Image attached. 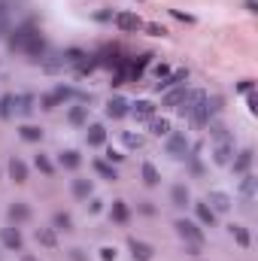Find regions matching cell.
I'll return each instance as SVG.
<instances>
[{"mask_svg": "<svg viewBox=\"0 0 258 261\" xmlns=\"http://www.w3.org/2000/svg\"><path fill=\"white\" fill-rule=\"evenodd\" d=\"M3 40H6V49H9V52H21V55H28V58L37 61V64L49 55V43H46L43 31H40L31 18L12 24V31H9Z\"/></svg>", "mask_w": 258, "mask_h": 261, "instance_id": "obj_1", "label": "cell"}, {"mask_svg": "<svg viewBox=\"0 0 258 261\" xmlns=\"http://www.w3.org/2000/svg\"><path fill=\"white\" fill-rule=\"evenodd\" d=\"M219 110H222V97H210L203 88H186V97L176 107V113L189 119L194 128H207V122H213Z\"/></svg>", "mask_w": 258, "mask_h": 261, "instance_id": "obj_2", "label": "cell"}, {"mask_svg": "<svg viewBox=\"0 0 258 261\" xmlns=\"http://www.w3.org/2000/svg\"><path fill=\"white\" fill-rule=\"evenodd\" d=\"M173 231H176V237L183 240V246H197V249H203V243H207V234H203V228H200L194 219H176V222H173Z\"/></svg>", "mask_w": 258, "mask_h": 261, "instance_id": "obj_3", "label": "cell"}, {"mask_svg": "<svg viewBox=\"0 0 258 261\" xmlns=\"http://www.w3.org/2000/svg\"><path fill=\"white\" fill-rule=\"evenodd\" d=\"M164 152L173 158V161H186V155L192 152V140L186 130H170L164 137Z\"/></svg>", "mask_w": 258, "mask_h": 261, "instance_id": "obj_4", "label": "cell"}, {"mask_svg": "<svg viewBox=\"0 0 258 261\" xmlns=\"http://www.w3.org/2000/svg\"><path fill=\"white\" fill-rule=\"evenodd\" d=\"M6 219H9V225L21 228V225H28V222L34 219V210H31L28 200H12V203L6 206Z\"/></svg>", "mask_w": 258, "mask_h": 261, "instance_id": "obj_5", "label": "cell"}, {"mask_svg": "<svg viewBox=\"0 0 258 261\" xmlns=\"http://www.w3.org/2000/svg\"><path fill=\"white\" fill-rule=\"evenodd\" d=\"M113 24H116L122 34H140L146 21H143L137 12H131V9H122V12H116V15H113Z\"/></svg>", "mask_w": 258, "mask_h": 261, "instance_id": "obj_6", "label": "cell"}, {"mask_svg": "<svg viewBox=\"0 0 258 261\" xmlns=\"http://www.w3.org/2000/svg\"><path fill=\"white\" fill-rule=\"evenodd\" d=\"M0 243H3V249H9V252H24V237H21V228H15V225L0 228Z\"/></svg>", "mask_w": 258, "mask_h": 261, "instance_id": "obj_7", "label": "cell"}, {"mask_svg": "<svg viewBox=\"0 0 258 261\" xmlns=\"http://www.w3.org/2000/svg\"><path fill=\"white\" fill-rule=\"evenodd\" d=\"M252 161H255V149H240V152H234L228 167L234 170V176H243V173L252 170Z\"/></svg>", "mask_w": 258, "mask_h": 261, "instance_id": "obj_8", "label": "cell"}, {"mask_svg": "<svg viewBox=\"0 0 258 261\" xmlns=\"http://www.w3.org/2000/svg\"><path fill=\"white\" fill-rule=\"evenodd\" d=\"M192 206H194V222H197L200 228H216V225H219V216L210 210L207 200H192Z\"/></svg>", "mask_w": 258, "mask_h": 261, "instance_id": "obj_9", "label": "cell"}, {"mask_svg": "<svg viewBox=\"0 0 258 261\" xmlns=\"http://www.w3.org/2000/svg\"><path fill=\"white\" fill-rule=\"evenodd\" d=\"M237 192H240L243 206H252V203H255V195H258V179H255V173H243V176H240V186H237Z\"/></svg>", "mask_w": 258, "mask_h": 261, "instance_id": "obj_10", "label": "cell"}, {"mask_svg": "<svg viewBox=\"0 0 258 261\" xmlns=\"http://www.w3.org/2000/svg\"><path fill=\"white\" fill-rule=\"evenodd\" d=\"M234 152H237L234 140L213 143V164H219V167H228V164H231V158H234Z\"/></svg>", "mask_w": 258, "mask_h": 261, "instance_id": "obj_11", "label": "cell"}, {"mask_svg": "<svg viewBox=\"0 0 258 261\" xmlns=\"http://www.w3.org/2000/svg\"><path fill=\"white\" fill-rule=\"evenodd\" d=\"M207 203H210V210H213L216 216H222V213H228V210L234 206V197L228 195V192H222V189H213V192L207 195Z\"/></svg>", "mask_w": 258, "mask_h": 261, "instance_id": "obj_12", "label": "cell"}, {"mask_svg": "<svg viewBox=\"0 0 258 261\" xmlns=\"http://www.w3.org/2000/svg\"><path fill=\"white\" fill-rule=\"evenodd\" d=\"M34 113H37V94H34V91H21V94H15V116L31 119Z\"/></svg>", "mask_w": 258, "mask_h": 261, "instance_id": "obj_13", "label": "cell"}, {"mask_svg": "<svg viewBox=\"0 0 258 261\" xmlns=\"http://www.w3.org/2000/svg\"><path fill=\"white\" fill-rule=\"evenodd\" d=\"M186 82H189V67H176V70H170L164 79H158L155 88H158V91H167V88H173V85H186Z\"/></svg>", "mask_w": 258, "mask_h": 261, "instance_id": "obj_14", "label": "cell"}, {"mask_svg": "<svg viewBox=\"0 0 258 261\" xmlns=\"http://www.w3.org/2000/svg\"><path fill=\"white\" fill-rule=\"evenodd\" d=\"M128 113H131V103L125 100V97H110L107 100V119H113V122H122V119H128Z\"/></svg>", "mask_w": 258, "mask_h": 261, "instance_id": "obj_15", "label": "cell"}, {"mask_svg": "<svg viewBox=\"0 0 258 261\" xmlns=\"http://www.w3.org/2000/svg\"><path fill=\"white\" fill-rule=\"evenodd\" d=\"M128 249H131V258H134V261H152V258H155V246H152V243H146V240L131 237Z\"/></svg>", "mask_w": 258, "mask_h": 261, "instance_id": "obj_16", "label": "cell"}, {"mask_svg": "<svg viewBox=\"0 0 258 261\" xmlns=\"http://www.w3.org/2000/svg\"><path fill=\"white\" fill-rule=\"evenodd\" d=\"M28 176H31L28 161H21L18 155H12V158H9V179H12L15 186H24V182H28Z\"/></svg>", "mask_w": 258, "mask_h": 261, "instance_id": "obj_17", "label": "cell"}, {"mask_svg": "<svg viewBox=\"0 0 258 261\" xmlns=\"http://www.w3.org/2000/svg\"><path fill=\"white\" fill-rule=\"evenodd\" d=\"M110 222H113V225H119V228H125V225H128V222H131V203H128V200H122V197H119V200H113V206H110Z\"/></svg>", "mask_w": 258, "mask_h": 261, "instance_id": "obj_18", "label": "cell"}, {"mask_svg": "<svg viewBox=\"0 0 258 261\" xmlns=\"http://www.w3.org/2000/svg\"><path fill=\"white\" fill-rule=\"evenodd\" d=\"M155 113H158V107H155L152 100H134L128 116H134L137 122H152V119H155Z\"/></svg>", "mask_w": 258, "mask_h": 261, "instance_id": "obj_19", "label": "cell"}, {"mask_svg": "<svg viewBox=\"0 0 258 261\" xmlns=\"http://www.w3.org/2000/svg\"><path fill=\"white\" fill-rule=\"evenodd\" d=\"M170 206H176V210L192 206V192H189L186 182H173V186H170Z\"/></svg>", "mask_w": 258, "mask_h": 261, "instance_id": "obj_20", "label": "cell"}, {"mask_svg": "<svg viewBox=\"0 0 258 261\" xmlns=\"http://www.w3.org/2000/svg\"><path fill=\"white\" fill-rule=\"evenodd\" d=\"M107 128L100 125V122H94V125H85V143L91 146V149H100V146H107Z\"/></svg>", "mask_w": 258, "mask_h": 261, "instance_id": "obj_21", "label": "cell"}, {"mask_svg": "<svg viewBox=\"0 0 258 261\" xmlns=\"http://www.w3.org/2000/svg\"><path fill=\"white\" fill-rule=\"evenodd\" d=\"M70 110H67V125H73V128H85L88 125V107L85 103H67Z\"/></svg>", "mask_w": 258, "mask_h": 261, "instance_id": "obj_22", "label": "cell"}, {"mask_svg": "<svg viewBox=\"0 0 258 261\" xmlns=\"http://www.w3.org/2000/svg\"><path fill=\"white\" fill-rule=\"evenodd\" d=\"M70 195L76 197V200H88V197L94 195V182L85 179V176H76V179H70Z\"/></svg>", "mask_w": 258, "mask_h": 261, "instance_id": "obj_23", "label": "cell"}, {"mask_svg": "<svg viewBox=\"0 0 258 261\" xmlns=\"http://www.w3.org/2000/svg\"><path fill=\"white\" fill-rule=\"evenodd\" d=\"M58 167H61V170H70V173H76V170L82 167V152H79V149H64V152L58 155Z\"/></svg>", "mask_w": 258, "mask_h": 261, "instance_id": "obj_24", "label": "cell"}, {"mask_svg": "<svg viewBox=\"0 0 258 261\" xmlns=\"http://www.w3.org/2000/svg\"><path fill=\"white\" fill-rule=\"evenodd\" d=\"M152 58H155L152 52H143L137 61H128V82H140L143 79V70L152 64Z\"/></svg>", "mask_w": 258, "mask_h": 261, "instance_id": "obj_25", "label": "cell"}, {"mask_svg": "<svg viewBox=\"0 0 258 261\" xmlns=\"http://www.w3.org/2000/svg\"><path fill=\"white\" fill-rule=\"evenodd\" d=\"M183 97H186V85H173V88H167V91H164L161 107H164V110H176V107L183 103Z\"/></svg>", "mask_w": 258, "mask_h": 261, "instance_id": "obj_26", "label": "cell"}, {"mask_svg": "<svg viewBox=\"0 0 258 261\" xmlns=\"http://www.w3.org/2000/svg\"><path fill=\"white\" fill-rule=\"evenodd\" d=\"M91 167H94V173H97L100 179H107V182H116V179H119L116 164H110V161H104V158H94V161H91Z\"/></svg>", "mask_w": 258, "mask_h": 261, "instance_id": "obj_27", "label": "cell"}, {"mask_svg": "<svg viewBox=\"0 0 258 261\" xmlns=\"http://www.w3.org/2000/svg\"><path fill=\"white\" fill-rule=\"evenodd\" d=\"M228 234L234 237V243H237L240 249H249V246H252V234H249L246 225H237V222H234V225H228Z\"/></svg>", "mask_w": 258, "mask_h": 261, "instance_id": "obj_28", "label": "cell"}, {"mask_svg": "<svg viewBox=\"0 0 258 261\" xmlns=\"http://www.w3.org/2000/svg\"><path fill=\"white\" fill-rule=\"evenodd\" d=\"M88 58V52H82V49H76V46H67V49H61V61H64V67H76L82 64Z\"/></svg>", "mask_w": 258, "mask_h": 261, "instance_id": "obj_29", "label": "cell"}, {"mask_svg": "<svg viewBox=\"0 0 258 261\" xmlns=\"http://www.w3.org/2000/svg\"><path fill=\"white\" fill-rule=\"evenodd\" d=\"M140 176H143V186H149V189L161 186V173H158V167H155L152 161H143V167H140Z\"/></svg>", "mask_w": 258, "mask_h": 261, "instance_id": "obj_30", "label": "cell"}, {"mask_svg": "<svg viewBox=\"0 0 258 261\" xmlns=\"http://www.w3.org/2000/svg\"><path fill=\"white\" fill-rule=\"evenodd\" d=\"M207 134H210V140L213 143H222V140H234L231 137V130H228V125H222V122H207Z\"/></svg>", "mask_w": 258, "mask_h": 261, "instance_id": "obj_31", "label": "cell"}, {"mask_svg": "<svg viewBox=\"0 0 258 261\" xmlns=\"http://www.w3.org/2000/svg\"><path fill=\"white\" fill-rule=\"evenodd\" d=\"M34 167H37L43 176H55V170H58V167H55V161H52L46 152H37V155H34Z\"/></svg>", "mask_w": 258, "mask_h": 261, "instance_id": "obj_32", "label": "cell"}, {"mask_svg": "<svg viewBox=\"0 0 258 261\" xmlns=\"http://www.w3.org/2000/svg\"><path fill=\"white\" fill-rule=\"evenodd\" d=\"M37 243L46 246V249H55L58 246V231L55 228H37Z\"/></svg>", "mask_w": 258, "mask_h": 261, "instance_id": "obj_33", "label": "cell"}, {"mask_svg": "<svg viewBox=\"0 0 258 261\" xmlns=\"http://www.w3.org/2000/svg\"><path fill=\"white\" fill-rule=\"evenodd\" d=\"M12 116H15V94L6 91V94H0V119L9 122Z\"/></svg>", "mask_w": 258, "mask_h": 261, "instance_id": "obj_34", "label": "cell"}, {"mask_svg": "<svg viewBox=\"0 0 258 261\" xmlns=\"http://www.w3.org/2000/svg\"><path fill=\"white\" fill-rule=\"evenodd\" d=\"M52 228H55V231H73V216H70V213H64V210H58V213H55V216H52Z\"/></svg>", "mask_w": 258, "mask_h": 261, "instance_id": "obj_35", "label": "cell"}, {"mask_svg": "<svg viewBox=\"0 0 258 261\" xmlns=\"http://www.w3.org/2000/svg\"><path fill=\"white\" fill-rule=\"evenodd\" d=\"M18 137H21L24 143H40V140H43V128H37V125H31V122H28V125H21V128H18Z\"/></svg>", "mask_w": 258, "mask_h": 261, "instance_id": "obj_36", "label": "cell"}, {"mask_svg": "<svg viewBox=\"0 0 258 261\" xmlns=\"http://www.w3.org/2000/svg\"><path fill=\"white\" fill-rule=\"evenodd\" d=\"M146 125H149V134H152V137H167V134L173 130L167 119H158V116H155L152 122H146Z\"/></svg>", "mask_w": 258, "mask_h": 261, "instance_id": "obj_37", "label": "cell"}, {"mask_svg": "<svg viewBox=\"0 0 258 261\" xmlns=\"http://www.w3.org/2000/svg\"><path fill=\"white\" fill-rule=\"evenodd\" d=\"M55 107H58V100H55L52 91H43V94L37 97V110H46V113H49V110H55Z\"/></svg>", "mask_w": 258, "mask_h": 261, "instance_id": "obj_38", "label": "cell"}, {"mask_svg": "<svg viewBox=\"0 0 258 261\" xmlns=\"http://www.w3.org/2000/svg\"><path fill=\"white\" fill-rule=\"evenodd\" d=\"M122 143L128 149H143V137L140 134H131V130H122Z\"/></svg>", "mask_w": 258, "mask_h": 261, "instance_id": "obj_39", "label": "cell"}, {"mask_svg": "<svg viewBox=\"0 0 258 261\" xmlns=\"http://www.w3.org/2000/svg\"><path fill=\"white\" fill-rule=\"evenodd\" d=\"M113 15H116V12L104 6V9H97V12H94V21H100V24H107V21H113Z\"/></svg>", "mask_w": 258, "mask_h": 261, "instance_id": "obj_40", "label": "cell"}, {"mask_svg": "<svg viewBox=\"0 0 258 261\" xmlns=\"http://www.w3.org/2000/svg\"><path fill=\"white\" fill-rule=\"evenodd\" d=\"M137 213H140V216H155V203H152V200H140V203H137Z\"/></svg>", "mask_w": 258, "mask_h": 261, "instance_id": "obj_41", "label": "cell"}, {"mask_svg": "<svg viewBox=\"0 0 258 261\" xmlns=\"http://www.w3.org/2000/svg\"><path fill=\"white\" fill-rule=\"evenodd\" d=\"M122 158H125V155H122L119 149H113V146H110V149H107V155H104V161H110V164H119Z\"/></svg>", "mask_w": 258, "mask_h": 261, "instance_id": "obj_42", "label": "cell"}, {"mask_svg": "<svg viewBox=\"0 0 258 261\" xmlns=\"http://www.w3.org/2000/svg\"><path fill=\"white\" fill-rule=\"evenodd\" d=\"M237 91H240V94H249V91H255V82H252V79H240V82H237Z\"/></svg>", "mask_w": 258, "mask_h": 261, "instance_id": "obj_43", "label": "cell"}, {"mask_svg": "<svg viewBox=\"0 0 258 261\" xmlns=\"http://www.w3.org/2000/svg\"><path fill=\"white\" fill-rule=\"evenodd\" d=\"M104 203H107V200H100V197H88V213H100V210H104Z\"/></svg>", "mask_w": 258, "mask_h": 261, "instance_id": "obj_44", "label": "cell"}, {"mask_svg": "<svg viewBox=\"0 0 258 261\" xmlns=\"http://www.w3.org/2000/svg\"><path fill=\"white\" fill-rule=\"evenodd\" d=\"M100 261H116V246H100Z\"/></svg>", "mask_w": 258, "mask_h": 261, "instance_id": "obj_45", "label": "cell"}, {"mask_svg": "<svg viewBox=\"0 0 258 261\" xmlns=\"http://www.w3.org/2000/svg\"><path fill=\"white\" fill-rule=\"evenodd\" d=\"M67 255H70V261H88V255H85V249H79V246H73V249H70Z\"/></svg>", "mask_w": 258, "mask_h": 261, "instance_id": "obj_46", "label": "cell"}, {"mask_svg": "<svg viewBox=\"0 0 258 261\" xmlns=\"http://www.w3.org/2000/svg\"><path fill=\"white\" fill-rule=\"evenodd\" d=\"M143 31H149L152 37H164V34H167V31H164L161 24H143Z\"/></svg>", "mask_w": 258, "mask_h": 261, "instance_id": "obj_47", "label": "cell"}, {"mask_svg": "<svg viewBox=\"0 0 258 261\" xmlns=\"http://www.w3.org/2000/svg\"><path fill=\"white\" fill-rule=\"evenodd\" d=\"M170 15L179 18V21H186V24H194V15H186V12H179V9H170Z\"/></svg>", "mask_w": 258, "mask_h": 261, "instance_id": "obj_48", "label": "cell"}, {"mask_svg": "<svg viewBox=\"0 0 258 261\" xmlns=\"http://www.w3.org/2000/svg\"><path fill=\"white\" fill-rule=\"evenodd\" d=\"M167 73H170V64H164V61H161V64H155V79H164Z\"/></svg>", "mask_w": 258, "mask_h": 261, "instance_id": "obj_49", "label": "cell"}, {"mask_svg": "<svg viewBox=\"0 0 258 261\" xmlns=\"http://www.w3.org/2000/svg\"><path fill=\"white\" fill-rule=\"evenodd\" d=\"M246 107H249V113H258V97H255V91H249V94H246Z\"/></svg>", "mask_w": 258, "mask_h": 261, "instance_id": "obj_50", "label": "cell"}, {"mask_svg": "<svg viewBox=\"0 0 258 261\" xmlns=\"http://www.w3.org/2000/svg\"><path fill=\"white\" fill-rule=\"evenodd\" d=\"M243 9H246V12H252V15H255V12H258V0H243Z\"/></svg>", "mask_w": 258, "mask_h": 261, "instance_id": "obj_51", "label": "cell"}, {"mask_svg": "<svg viewBox=\"0 0 258 261\" xmlns=\"http://www.w3.org/2000/svg\"><path fill=\"white\" fill-rule=\"evenodd\" d=\"M18 261H40V258H34V255H28V252H21V255H18Z\"/></svg>", "mask_w": 258, "mask_h": 261, "instance_id": "obj_52", "label": "cell"}]
</instances>
